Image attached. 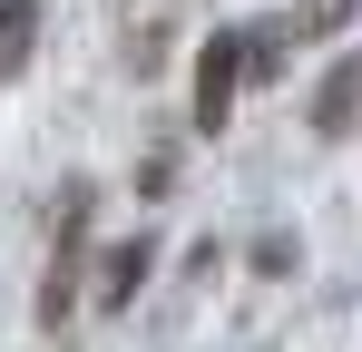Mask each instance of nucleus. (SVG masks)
Here are the masks:
<instances>
[{
	"mask_svg": "<svg viewBox=\"0 0 362 352\" xmlns=\"http://www.w3.org/2000/svg\"><path fill=\"white\" fill-rule=\"evenodd\" d=\"M88 206H98V186H69V196H59L49 284H40V333H59V323H69V303H78V264H88Z\"/></svg>",
	"mask_w": 362,
	"mask_h": 352,
	"instance_id": "1",
	"label": "nucleus"
},
{
	"mask_svg": "<svg viewBox=\"0 0 362 352\" xmlns=\"http://www.w3.org/2000/svg\"><path fill=\"white\" fill-rule=\"evenodd\" d=\"M235 88H245V30H216V40L196 49V127H206V137L235 117Z\"/></svg>",
	"mask_w": 362,
	"mask_h": 352,
	"instance_id": "2",
	"label": "nucleus"
},
{
	"mask_svg": "<svg viewBox=\"0 0 362 352\" xmlns=\"http://www.w3.org/2000/svg\"><path fill=\"white\" fill-rule=\"evenodd\" d=\"M157 264V245L147 235H127V245H108L98 254V313H127V293H137V274Z\"/></svg>",
	"mask_w": 362,
	"mask_h": 352,
	"instance_id": "3",
	"label": "nucleus"
},
{
	"mask_svg": "<svg viewBox=\"0 0 362 352\" xmlns=\"http://www.w3.org/2000/svg\"><path fill=\"white\" fill-rule=\"evenodd\" d=\"M353 117H362V59H333V69H323V88H313V127H323V137H343Z\"/></svg>",
	"mask_w": 362,
	"mask_h": 352,
	"instance_id": "4",
	"label": "nucleus"
},
{
	"mask_svg": "<svg viewBox=\"0 0 362 352\" xmlns=\"http://www.w3.org/2000/svg\"><path fill=\"white\" fill-rule=\"evenodd\" d=\"M40 49V0H0V78H20Z\"/></svg>",
	"mask_w": 362,
	"mask_h": 352,
	"instance_id": "5",
	"label": "nucleus"
},
{
	"mask_svg": "<svg viewBox=\"0 0 362 352\" xmlns=\"http://www.w3.org/2000/svg\"><path fill=\"white\" fill-rule=\"evenodd\" d=\"M353 20V0H294V40H333Z\"/></svg>",
	"mask_w": 362,
	"mask_h": 352,
	"instance_id": "6",
	"label": "nucleus"
}]
</instances>
